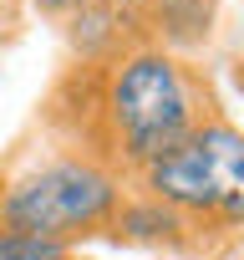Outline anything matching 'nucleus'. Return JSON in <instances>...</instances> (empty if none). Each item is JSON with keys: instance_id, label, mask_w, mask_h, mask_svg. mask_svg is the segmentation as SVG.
<instances>
[{"instance_id": "1", "label": "nucleus", "mask_w": 244, "mask_h": 260, "mask_svg": "<svg viewBox=\"0 0 244 260\" xmlns=\"http://www.w3.org/2000/svg\"><path fill=\"white\" fill-rule=\"evenodd\" d=\"M214 112V87L193 56L143 41L112 56H71L41 102V127L133 184Z\"/></svg>"}, {"instance_id": "2", "label": "nucleus", "mask_w": 244, "mask_h": 260, "mask_svg": "<svg viewBox=\"0 0 244 260\" xmlns=\"http://www.w3.org/2000/svg\"><path fill=\"white\" fill-rule=\"evenodd\" d=\"M128 189L133 184L117 169L66 143H51L41 158H26L21 169L0 174V230L46 235L76 250V240L112 230Z\"/></svg>"}, {"instance_id": "3", "label": "nucleus", "mask_w": 244, "mask_h": 260, "mask_svg": "<svg viewBox=\"0 0 244 260\" xmlns=\"http://www.w3.org/2000/svg\"><path fill=\"white\" fill-rule=\"evenodd\" d=\"M133 189L183 214L188 230L204 240V255H219L224 245L244 240V127L214 112L168 158L143 169Z\"/></svg>"}, {"instance_id": "4", "label": "nucleus", "mask_w": 244, "mask_h": 260, "mask_svg": "<svg viewBox=\"0 0 244 260\" xmlns=\"http://www.w3.org/2000/svg\"><path fill=\"white\" fill-rule=\"evenodd\" d=\"M117 245H148V250H168V255H204V240L188 230L183 214H173L168 204H158L153 194L143 189H128V199H122L112 230H107Z\"/></svg>"}, {"instance_id": "5", "label": "nucleus", "mask_w": 244, "mask_h": 260, "mask_svg": "<svg viewBox=\"0 0 244 260\" xmlns=\"http://www.w3.org/2000/svg\"><path fill=\"white\" fill-rule=\"evenodd\" d=\"M214 21H219V0H143L148 41L178 56H193L198 46H209Z\"/></svg>"}, {"instance_id": "6", "label": "nucleus", "mask_w": 244, "mask_h": 260, "mask_svg": "<svg viewBox=\"0 0 244 260\" xmlns=\"http://www.w3.org/2000/svg\"><path fill=\"white\" fill-rule=\"evenodd\" d=\"M76 250L46 235H26V230H0V260H71Z\"/></svg>"}, {"instance_id": "7", "label": "nucleus", "mask_w": 244, "mask_h": 260, "mask_svg": "<svg viewBox=\"0 0 244 260\" xmlns=\"http://www.w3.org/2000/svg\"><path fill=\"white\" fill-rule=\"evenodd\" d=\"M26 6L41 11V16H51V21H71V16L87 6V0H26Z\"/></svg>"}, {"instance_id": "8", "label": "nucleus", "mask_w": 244, "mask_h": 260, "mask_svg": "<svg viewBox=\"0 0 244 260\" xmlns=\"http://www.w3.org/2000/svg\"><path fill=\"white\" fill-rule=\"evenodd\" d=\"M112 6H143V0H112Z\"/></svg>"}, {"instance_id": "9", "label": "nucleus", "mask_w": 244, "mask_h": 260, "mask_svg": "<svg viewBox=\"0 0 244 260\" xmlns=\"http://www.w3.org/2000/svg\"><path fill=\"white\" fill-rule=\"evenodd\" d=\"M71 260H76V255H71Z\"/></svg>"}]
</instances>
